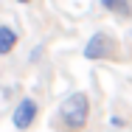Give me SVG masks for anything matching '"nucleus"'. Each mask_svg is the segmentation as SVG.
<instances>
[{"mask_svg":"<svg viewBox=\"0 0 132 132\" xmlns=\"http://www.w3.org/2000/svg\"><path fill=\"white\" fill-rule=\"evenodd\" d=\"M59 121L68 132H81L90 121V96L87 93H70L62 104H59Z\"/></svg>","mask_w":132,"mask_h":132,"instance_id":"1","label":"nucleus"},{"mask_svg":"<svg viewBox=\"0 0 132 132\" xmlns=\"http://www.w3.org/2000/svg\"><path fill=\"white\" fill-rule=\"evenodd\" d=\"M115 48H118V39H115L112 34H107V31H96V34L87 39L81 56L90 59V62H96V59H110V56L115 53Z\"/></svg>","mask_w":132,"mask_h":132,"instance_id":"2","label":"nucleus"},{"mask_svg":"<svg viewBox=\"0 0 132 132\" xmlns=\"http://www.w3.org/2000/svg\"><path fill=\"white\" fill-rule=\"evenodd\" d=\"M37 115H39V104H37V98L23 96V98H20V104L14 107V112H11V124H14V129L26 132L28 127L37 121Z\"/></svg>","mask_w":132,"mask_h":132,"instance_id":"3","label":"nucleus"},{"mask_svg":"<svg viewBox=\"0 0 132 132\" xmlns=\"http://www.w3.org/2000/svg\"><path fill=\"white\" fill-rule=\"evenodd\" d=\"M20 42V34L14 31L11 26H0V56H9V53L17 48Z\"/></svg>","mask_w":132,"mask_h":132,"instance_id":"4","label":"nucleus"},{"mask_svg":"<svg viewBox=\"0 0 132 132\" xmlns=\"http://www.w3.org/2000/svg\"><path fill=\"white\" fill-rule=\"evenodd\" d=\"M101 9H104V11H112L115 17L132 14V3L129 0H101Z\"/></svg>","mask_w":132,"mask_h":132,"instance_id":"5","label":"nucleus"},{"mask_svg":"<svg viewBox=\"0 0 132 132\" xmlns=\"http://www.w3.org/2000/svg\"><path fill=\"white\" fill-rule=\"evenodd\" d=\"M110 127H124V118H110Z\"/></svg>","mask_w":132,"mask_h":132,"instance_id":"6","label":"nucleus"},{"mask_svg":"<svg viewBox=\"0 0 132 132\" xmlns=\"http://www.w3.org/2000/svg\"><path fill=\"white\" fill-rule=\"evenodd\" d=\"M17 3H31V0H17Z\"/></svg>","mask_w":132,"mask_h":132,"instance_id":"7","label":"nucleus"}]
</instances>
